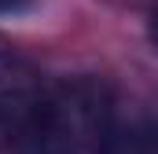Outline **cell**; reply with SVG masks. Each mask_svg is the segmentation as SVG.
I'll use <instances>...</instances> for the list:
<instances>
[{
    "instance_id": "cell-1",
    "label": "cell",
    "mask_w": 158,
    "mask_h": 154,
    "mask_svg": "<svg viewBox=\"0 0 158 154\" xmlns=\"http://www.w3.org/2000/svg\"><path fill=\"white\" fill-rule=\"evenodd\" d=\"M114 95L96 77H70L44 88L26 117L22 132L15 136V154H99L110 117Z\"/></svg>"
},
{
    "instance_id": "cell-2",
    "label": "cell",
    "mask_w": 158,
    "mask_h": 154,
    "mask_svg": "<svg viewBox=\"0 0 158 154\" xmlns=\"http://www.w3.org/2000/svg\"><path fill=\"white\" fill-rule=\"evenodd\" d=\"M40 92H44V81L33 70V63H26L22 55L0 51V147L15 143L26 117L37 107Z\"/></svg>"
},
{
    "instance_id": "cell-3",
    "label": "cell",
    "mask_w": 158,
    "mask_h": 154,
    "mask_svg": "<svg viewBox=\"0 0 158 154\" xmlns=\"http://www.w3.org/2000/svg\"><path fill=\"white\" fill-rule=\"evenodd\" d=\"M99 154H158V114L147 107H114Z\"/></svg>"
},
{
    "instance_id": "cell-4",
    "label": "cell",
    "mask_w": 158,
    "mask_h": 154,
    "mask_svg": "<svg viewBox=\"0 0 158 154\" xmlns=\"http://www.w3.org/2000/svg\"><path fill=\"white\" fill-rule=\"evenodd\" d=\"M147 37H151V44H155V51H158V7L151 11V22H147Z\"/></svg>"
},
{
    "instance_id": "cell-5",
    "label": "cell",
    "mask_w": 158,
    "mask_h": 154,
    "mask_svg": "<svg viewBox=\"0 0 158 154\" xmlns=\"http://www.w3.org/2000/svg\"><path fill=\"white\" fill-rule=\"evenodd\" d=\"M30 0H0V11H22Z\"/></svg>"
}]
</instances>
